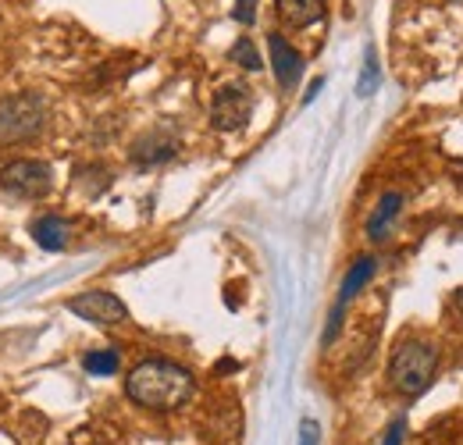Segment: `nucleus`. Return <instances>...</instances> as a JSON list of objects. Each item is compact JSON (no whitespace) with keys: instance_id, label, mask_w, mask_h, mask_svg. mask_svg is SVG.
Masks as SVG:
<instances>
[{"instance_id":"f257e3e1","label":"nucleus","mask_w":463,"mask_h":445,"mask_svg":"<svg viewBox=\"0 0 463 445\" xmlns=\"http://www.w3.org/2000/svg\"><path fill=\"white\" fill-rule=\"evenodd\" d=\"M196 389L193 374L182 367V364H172V360H139L128 378H125V392L136 406L143 410H154V413H168V410H178L189 395Z\"/></svg>"},{"instance_id":"f03ea898","label":"nucleus","mask_w":463,"mask_h":445,"mask_svg":"<svg viewBox=\"0 0 463 445\" xmlns=\"http://www.w3.org/2000/svg\"><path fill=\"white\" fill-rule=\"evenodd\" d=\"M439 371V349L428 338H406L392 349L389 360V382L400 395H420L435 382Z\"/></svg>"},{"instance_id":"7ed1b4c3","label":"nucleus","mask_w":463,"mask_h":445,"mask_svg":"<svg viewBox=\"0 0 463 445\" xmlns=\"http://www.w3.org/2000/svg\"><path fill=\"white\" fill-rule=\"evenodd\" d=\"M47 125V104L40 93H11L0 100V147L29 143Z\"/></svg>"},{"instance_id":"20e7f679","label":"nucleus","mask_w":463,"mask_h":445,"mask_svg":"<svg viewBox=\"0 0 463 445\" xmlns=\"http://www.w3.org/2000/svg\"><path fill=\"white\" fill-rule=\"evenodd\" d=\"M250 114H253V97L239 82H225L211 100V125L218 132H239L250 121Z\"/></svg>"},{"instance_id":"39448f33","label":"nucleus","mask_w":463,"mask_h":445,"mask_svg":"<svg viewBox=\"0 0 463 445\" xmlns=\"http://www.w3.org/2000/svg\"><path fill=\"white\" fill-rule=\"evenodd\" d=\"M0 189L22 200L43 196L51 189V167L43 161H11L0 167Z\"/></svg>"},{"instance_id":"423d86ee","label":"nucleus","mask_w":463,"mask_h":445,"mask_svg":"<svg viewBox=\"0 0 463 445\" xmlns=\"http://www.w3.org/2000/svg\"><path fill=\"white\" fill-rule=\"evenodd\" d=\"M68 310L82 321H93V325H118L128 317V307L115 292H82V296L68 299Z\"/></svg>"},{"instance_id":"0eeeda50","label":"nucleus","mask_w":463,"mask_h":445,"mask_svg":"<svg viewBox=\"0 0 463 445\" xmlns=\"http://www.w3.org/2000/svg\"><path fill=\"white\" fill-rule=\"evenodd\" d=\"M268 54H271V71H275L279 86L282 90H296L299 79H303V54L292 47L282 33L268 36Z\"/></svg>"},{"instance_id":"6e6552de","label":"nucleus","mask_w":463,"mask_h":445,"mask_svg":"<svg viewBox=\"0 0 463 445\" xmlns=\"http://www.w3.org/2000/svg\"><path fill=\"white\" fill-rule=\"evenodd\" d=\"M400 214H403V196L400 193H385L378 200V207L371 211V218H367V239L371 242H385L392 235L396 222H400Z\"/></svg>"},{"instance_id":"1a4fd4ad","label":"nucleus","mask_w":463,"mask_h":445,"mask_svg":"<svg viewBox=\"0 0 463 445\" xmlns=\"http://www.w3.org/2000/svg\"><path fill=\"white\" fill-rule=\"evenodd\" d=\"M279 18L292 29H307L317 25L325 18V0H275Z\"/></svg>"},{"instance_id":"9d476101","label":"nucleus","mask_w":463,"mask_h":445,"mask_svg":"<svg viewBox=\"0 0 463 445\" xmlns=\"http://www.w3.org/2000/svg\"><path fill=\"white\" fill-rule=\"evenodd\" d=\"M33 239L43 246V250H64L68 239H71V224L58 218V214H43L33 222Z\"/></svg>"},{"instance_id":"9b49d317","label":"nucleus","mask_w":463,"mask_h":445,"mask_svg":"<svg viewBox=\"0 0 463 445\" xmlns=\"http://www.w3.org/2000/svg\"><path fill=\"white\" fill-rule=\"evenodd\" d=\"M374 271H378V260L374 257H356L353 264H349V271H346V279H343V289H339V310H346V303L367 285V281L374 279Z\"/></svg>"},{"instance_id":"f8f14e48","label":"nucleus","mask_w":463,"mask_h":445,"mask_svg":"<svg viewBox=\"0 0 463 445\" xmlns=\"http://www.w3.org/2000/svg\"><path fill=\"white\" fill-rule=\"evenodd\" d=\"M175 147L172 139H161V136H146V139H139L136 147H132V161L143 167H154V165H165V161H172L175 157Z\"/></svg>"},{"instance_id":"ddd939ff","label":"nucleus","mask_w":463,"mask_h":445,"mask_svg":"<svg viewBox=\"0 0 463 445\" xmlns=\"http://www.w3.org/2000/svg\"><path fill=\"white\" fill-rule=\"evenodd\" d=\"M118 364H121V360H118L115 349H93V353H86V356H82V367H86L90 374H100V378L115 374Z\"/></svg>"},{"instance_id":"4468645a","label":"nucleus","mask_w":463,"mask_h":445,"mask_svg":"<svg viewBox=\"0 0 463 445\" xmlns=\"http://www.w3.org/2000/svg\"><path fill=\"white\" fill-rule=\"evenodd\" d=\"M232 61L239 64V68H246V71H260L264 68V61L257 54V47L242 36V40H235V47H232Z\"/></svg>"},{"instance_id":"2eb2a0df","label":"nucleus","mask_w":463,"mask_h":445,"mask_svg":"<svg viewBox=\"0 0 463 445\" xmlns=\"http://www.w3.org/2000/svg\"><path fill=\"white\" fill-rule=\"evenodd\" d=\"M378 86H382L378 61H374V54H367V61H364V71H360V82H356V93H360V97H371Z\"/></svg>"},{"instance_id":"dca6fc26","label":"nucleus","mask_w":463,"mask_h":445,"mask_svg":"<svg viewBox=\"0 0 463 445\" xmlns=\"http://www.w3.org/2000/svg\"><path fill=\"white\" fill-rule=\"evenodd\" d=\"M253 14H257V0H235L232 18H235L239 25H253Z\"/></svg>"},{"instance_id":"f3484780","label":"nucleus","mask_w":463,"mask_h":445,"mask_svg":"<svg viewBox=\"0 0 463 445\" xmlns=\"http://www.w3.org/2000/svg\"><path fill=\"white\" fill-rule=\"evenodd\" d=\"M317 442H321L317 424H314V421H303V424H299V445H317Z\"/></svg>"},{"instance_id":"a211bd4d","label":"nucleus","mask_w":463,"mask_h":445,"mask_svg":"<svg viewBox=\"0 0 463 445\" xmlns=\"http://www.w3.org/2000/svg\"><path fill=\"white\" fill-rule=\"evenodd\" d=\"M403 421H392V424H389V431H385V442L382 445H403Z\"/></svg>"},{"instance_id":"6ab92c4d","label":"nucleus","mask_w":463,"mask_h":445,"mask_svg":"<svg viewBox=\"0 0 463 445\" xmlns=\"http://www.w3.org/2000/svg\"><path fill=\"white\" fill-rule=\"evenodd\" d=\"M453 303H457V310H460V314H463V289H460V292H457V296H453Z\"/></svg>"}]
</instances>
